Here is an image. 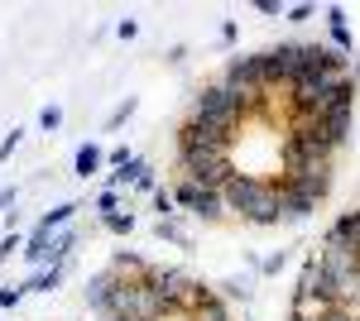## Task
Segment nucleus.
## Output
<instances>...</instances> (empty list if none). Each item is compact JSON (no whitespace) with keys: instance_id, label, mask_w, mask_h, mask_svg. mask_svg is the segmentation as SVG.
<instances>
[{"instance_id":"f257e3e1","label":"nucleus","mask_w":360,"mask_h":321,"mask_svg":"<svg viewBox=\"0 0 360 321\" xmlns=\"http://www.w3.org/2000/svg\"><path fill=\"white\" fill-rule=\"evenodd\" d=\"M226 211H236L240 221L255 225H274L283 221V183L278 178H259V173H236L226 183Z\"/></svg>"},{"instance_id":"f03ea898","label":"nucleus","mask_w":360,"mask_h":321,"mask_svg":"<svg viewBox=\"0 0 360 321\" xmlns=\"http://www.w3.org/2000/svg\"><path fill=\"white\" fill-rule=\"evenodd\" d=\"M278 183L293 192V197H303L307 207H317V202L332 192V163H312V168H298V173L278 178Z\"/></svg>"},{"instance_id":"7ed1b4c3","label":"nucleus","mask_w":360,"mask_h":321,"mask_svg":"<svg viewBox=\"0 0 360 321\" xmlns=\"http://www.w3.org/2000/svg\"><path fill=\"white\" fill-rule=\"evenodd\" d=\"M173 197H178L183 207H193L202 221H221V216H226V197H221V192H207V188H197V183H183V178H178Z\"/></svg>"},{"instance_id":"20e7f679","label":"nucleus","mask_w":360,"mask_h":321,"mask_svg":"<svg viewBox=\"0 0 360 321\" xmlns=\"http://www.w3.org/2000/svg\"><path fill=\"white\" fill-rule=\"evenodd\" d=\"M111 297H115V273H111V268H101V273L86 283V302H91L96 317H106V312H111Z\"/></svg>"},{"instance_id":"39448f33","label":"nucleus","mask_w":360,"mask_h":321,"mask_svg":"<svg viewBox=\"0 0 360 321\" xmlns=\"http://www.w3.org/2000/svg\"><path fill=\"white\" fill-rule=\"evenodd\" d=\"M72 211H77V202H63V207H53V211L39 221V235H53L58 225H68V216H72Z\"/></svg>"},{"instance_id":"423d86ee","label":"nucleus","mask_w":360,"mask_h":321,"mask_svg":"<svg viewBox=\"0 0 360 321\" xmlns=\"http://www.w3.org/2000/svg\"><path fill=\"white\" fill-rule=\"evenodd\" d=\"M77 173H82V178H91V173H96V168H101V149H96V144H82V149H77Z\"/></svg>"},{"instance_id":"0eeeda50","label":"nucleus","mask_w":360,"mask_h":321,"mask_svg":"<svg viewBox=\"0 0 360 321\" xmlns=\"http://www.w3.org/2000/svg\"><path fill=\"white\" fill-rule=\"evenodd\" d=\"M72 244H77V230H63V235L49 244V259H53V264H58V259H68V249H72Z\"/></svg>"},{"instance_id":"6e6552de","label":"nucleus","mask_w":360,"mask_h":321,"mask_svg":"<svg viewBox=\"0 0 360 321\" xmlns=\"http://www.w3.org/2000/svg\"><path fill=\"white\" fill-rule=\"evenodd\" d=\"M58 278H63V268H44V273H34V278H29V288H39V293H49V288H58Z\"/></svg>"},{"instance_id":"1a4fd4ad","label":"nucleus","mask_w":360,"mask_h":321,"mask_svg":"<svg viewBox=\"0 0 360 321\" xmlns=\"http://www.w3.org/2000/svg\"><path fill=\"white\" fill-rule=\"evenodd\" d=\"M106 225H111L115 235H130V230H135V216H120V211H115V216H106Z\"/></svg>"},{"instance_id":"9d476101","label":"nucleus","mask_w":360,"mask_h":321,"mask_svg":"<svg viewBox=\"0 0 360 321\" xmlns=\"http://www.w3.org/2000/svg\"><path fill=\"white\" fill-rule=\"evenodd\" d=\"M39 125H44V130H58V125H63V110H58V106H44V110H39Z\"/></svg>"},{"instance_id":"9b49d317","label":"nucleus","mask_w":360,"mask_h":321,"mask_svg":"<svg viewBox=\"0 0 360 321\" xmlns=\"http://www.w3.org/2000/svg\"><path fill=\"white\" fill-rule=\"evenodd\" d=\"M130 115H135V101H125V106H115V110H111V120H106V125H111V130H115V125H125Z\"/></svg>"},{"instance_id":"f8f14e48","label":"nucleus","mask_w":360,"mask_h":321,"mask_svg":"<svg viewBox=\"0 0 360 321\" xmlns=\"http://www.w3.org/2000/svg\"><path fill=\"white\" fill-rule=\"evenodd\" d=\"M25 293H29V283H25V288H5V293H0V307H15Z\"/></svg>"},{"instance_id":"ddd939ff","label":"nucleus","mask_w":360,"mask_h":321,"mask_svg":"<svg viewBox=\"0 0 360 321\" xmlns=\"http://www.w3.org/2000/svg\"><path fill=\"white\" fill-rule=\"evenodd\" d=\"M96 211H106V216H115V192L106 188L101 197H96Z\"/></svg>"},{"instance_id":"4468645a","label":"nucleus","mask_w":360,"mask_h":321,"mask_svg":"<svg viewBox=\"0 0 360 321\" xmlns=\"http://www.w3.org/2000/svg\"><path fill=\"white\" fill-rule=\"evenodd\" d=\"M15 144H20V130H10V134H5V144H0V163L15 154Z\"/></svg>"},{"instance_id":"2eb2a0df","label":"nucleus","mask_w":360,"mask_h":321,"mask_svg":"<svg viewBox=\"0 0 360 321\" xmlns=\"http://www.w3.org/2000/svg\"><path fill=\"white\" fill-rule=\"evenodd\" d=\"M15 249H20V235H5V240H0V259H10Z\"/></svg>"},{"instance_id":"dca6fc26","label":"nucleus","mask_w":360,"mask_h":321,"mask_svg":"<svg viewBox=\"0 0 360 321\" xmlns=\"http://www.w3.org/2000/svg\"><path fill=\"white\" fill-rule=\"evenodd\" d=\"M10 202H15V188H10V192H0V211H5Z\"/></svg>"}]
</instances>
